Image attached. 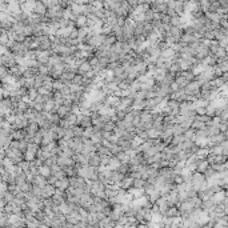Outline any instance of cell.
<instances>
[{"label": "cell", "mask_w": 228, "mask_h": 228, "mask_svg": "<svg viewBox=\"0 0 228 228\" xmlns=\"http://www.w3.org/2000/svg\"><path fill=\"white\" fill-rule=\"evenodd\" d=\"M64 84L60 82V80H56V82H52V92H55V91H59L60 92L61 90H63Z\"/></svg>", "instance_id": "obj_29"}, {"label": "cell", "mask_w": 228, "mask_h": 228, "mask_svg": "<svg viewBox=\"0 0 228 228\" xmlns=\"http://www.w3.org/2000/svg\"><path fill=\"white\" fill-rule=\"evenodd\" d=\"M17 167H19L23 172H27V171L29 170V161H27V160H21L20 163L17 164Z\"/></svg>", "instance_id": "obj_32"}, {"label": "cell", "mask_w": 228, "mask_h": 228, "mask_svg": "<svg viewBox=\"0 0 228 228\" xmlns=\"http://www.w3.org/2000/svg\"><path fill=\"white\" fill-rule=\"evenodd\" d=\"M218 67L220 68V71H222L223 73L228 72V61H220V63L218 64Z\"/></svg>", "instance_id": "obj_39"}, {"label": "cell", "mask_w": 228, "mask_h": 228, "mask_svg": "<svg viewBox=\"0 0 228 228\" xmlns=\"http://www.w3.org/2000/svg\"><path fill=\"white\" fill-rule=\"evenodd\" d=\"M183 136H184V138H186V140H191V139H192L193 136H195V131H193V130H191V128H189V130L184 131V134H183Z\"/></svg>", "instance_id": "obj_36"}, {"label": "cell", "mask_w": 228, "mask_h": 228, "mask_svg": "<svg viewBox=\"0 0 228 228\" xmlns=\"http://www.w3.org/2000/svg\"><path fill=\"white\" fill-rule=\"evenodd\" d=\"M226 199H227V191H223L222 189V191H219V192H216V193L212 195L209 200H211L215 205H218V204H222Z\"/></svg>", "instance_id": "obj_1"}, {"label": "cell", "mask_w": 228, "mask_h": 228, "mask_svg": "<svg viewBox=\"0 0 228 228\" xmlns=\"http://www.w3.org/2000/svg\"><path fill=\"white\" fill-rule=\"evenodd\" d=\"M205 128H207V126L197 120H193L192 124H191V130H193V131H200V130H205Z\"/></svg>", "instance_id": "obj_21"}, {"label": "cell", "mask_w": 228, "mask_h": 228, "mask_svg": "<svg viewBox=\"0 0 228 228\" xmlns=\"http://www.w3.org/2000/svg\"><path fill=\"white\" fill-rule=\"evenodd\" d=\"M73 21H75V28L76 29L86 28V25H87V17L84 16V15H80V16H78Z\"/></svg>", "instance_id": "obj_12"}, {"label": "cell", "mask_w": 228, "mask_h": 228, "mask_svg": "<svg viewBox=\"0 0 228 228\" xmlns=\"http://www.w3.org/2000/svg\"><path fill=\"white\" fill-rule=\"evenodd\" d=\"M219 27L224 28V29H228V19L227 17H223V19L219 21Z\"/></svg>", "instance_id": "obj_42"}, {"label": "cell", "mask_w": 228, "mask_h": 228, "mask_svg": "<svg viewBox=\"0 0 228 228\" xmlns=\"http://www.w3.org/2000/svg\"><path fill=\"white\" fill-rule=\"evenodd\" d=\"M120 65V63L117 61V63H108V65H107V69L108 71H113V69H116L117 67Z\"/></svg>", "instance_id": "obj_44"}, {"label": "cell", "mask_w": 228, "mask_h": 228, "mask_svg": "<svg viewBox=\"0 0 228 228\" xmlns=\"http://www.w3.org/2000/svg\"><path fill=\"white\" fill-rule=\"evenodd\" d=\"M88 165L92 168H100V156L96 155V152L92 153L88 159Z\"/></svg>", "instance_id": "obj_10"}, {"label": "cell", "mask_w": 228, "mask_h": 228, "mask_svg": "<svg viewBox=\"0 0 228 228\" xmlns=\"http://www.w3.org/2000/svg\"><path fill=\"white\" fill-rule=\"evenodd\" d=\"M38 73H39V75H48L50 68L47 67V65H44V64H40L38 67Z\"/></svg>", "instance_id": "obj_31"}, {"label": "cell", "mask_w": 228, "mask_h": 228, "mask_svg": "<svg viewBox=\"0 0 228 228\" xmlns=\"http://www.w3.org/2000/svg\"><path fill=\"white\" fill-rule=\"evenodd\" d=\"M38 131H39V126L36 123H28L27 128H25V132H27L28 138H34V136L38 134Z\"/></svg>", "instance_id": "obj_9"}, {"label": "cell", "mask_w": 228, "mask_h": 228, "mask_svg": "<svg viewBox=\"0 0 228 228\" xmlns=\"http://www.w3.org/2000/svg\"><path fill=\"white\" fill-rule=\"evenodd\" d=\"M147 197H148V200L151 201L152 204H155L157 200L161 197V193H160V191L159 189H153L152 192H151L149 195H147Z\"/></svg>", "instance_id": "obj_16"}, {"label": "cell", "mask_w": 228, "mask_h": 228, "mask_svg": "<svg viewBox=\"0 0 228 228\" xmlns=\"http://www.w3.org/2000/svg\"><path fill=\"white\" fill-rule=\"evenodd\" d=\"M178 216H180V212L178 207H170L167 209V212L164 214L163 218H170V219H174V218H178Z\"/></svg>", "instance_id": "obj_13"}, {"label": "cell", "mask_w": 228, "mask_h": 228, "mask_svg": "<svg viewBox=\"0 0 228 228\" xmlns=\"http://www.w3.org/2000/svg\"><path fill=\"white\" fill-rule=\"evenodd\" d=\"M8 69H7L4 65H0V79H4L7 75H8Z\"/></svg>", "instance_id": "obj_41"}, {"label": "cell", "mask_w": 228, "mask_h": 228, "mask_svg": "<svg viewBox=\"0 0 228 228\" xmlns=\"http://www.w3.org/2000/svg\"><path fill=\"white\" fill-rule=\"evenodd\" d=\"M83 79H84V76H82V75H78V73H76V75H75V78H73V80H72V84H78V86H82Z\"/></svg>", "instance_id": "obj_38"}, {"label": "cell", "mask_w": 228, "mask_h": 228, "mask_svg": "<svg viewBox=\"0 0 228 228\" xmlns=\"http://www.w3.org/2000/svg\"><path fill=\"white\" fill-rule=\"evenodd\" d=\"M68 39H69V40H78V39H79V32H78V29H76V28H73L72 31L69 32Z\"/></svg>", "instance_id": "obj_37"}, {"label": "cell", "mask_w": 228, "mask_h": 228, "mask_svg": "<svg viewBox=\"0 0 228 228\" xmlns=\"http://www.w3.org/2000/svg\"><path fill=\"white\" fill-rule=\"evenodd\" d=\"M195 155H196L197 157H200V159H207V157L209 156V148H207V147H204V148H199Z\"/></svg>", "instance_id": "obj_20"}, {"label": "cell", "mask_w": 228, "mask_h": 228, "mask_svg": "<svg viewBox=\"0 0 228 228\" xmlns=\"http://www.w3.org/2000/svg\"><path fill=\"white\" fill-rule=\"evenodd\" d=\"M172 183H174L175 186H180L184 183V179H183L182 175H174L172 176Z\"/></svg>", "instance_id": "obj_30"}, {"label": "cell", "mask_w": 228, "mask_h": 228, "mask_svg": "<svg viewBox=\"0 0 228 228\" xmlns=\"http://www.w3.org/2000/svg\"><path fill=\"white\" fill-rule=\"evenodd\" d=\"M124 178H126V176L121 175L120 172H117V171H112V174H111V178H109V180H111L113 184H119V183H120Z\"/></svg>", "instance_id": "obj_17"}, {"label": "cell", "mask_w": 228, "mask_h": 228, "mask_svg": "<svg viewBox=\"0 0 228 228\" xmlns=\"http://www.w3.org/2000/svg\"><path fill=\"white\" fill-rule=\"evenodd\" d=\"M56 113L59 115L60 119H65V117H67L69 113H71V108H67V107H64V105H59Z\"/></svg>", "instance_id": "obj_15"}, {"label": "cell", "mask_w": 228, "mask_h": 228, "mask_svg": "<svg viewBox=\"0 0 228 228\" xmlns=\"http://www.w3.org/2000/svg\"><path fill=\"white\" fill-rule=\"evenodd\" d=\"M205 131H207L208 138H212V136H216L218 134H220L218 127H207V128H205Z\"/></svg>", "instance_id": "obj_26"}, {"label": "cell", "mask_w": 228, "mask_h": 228, "mask_svg": "<svg viewBox=\"0 0 228 228\" xmlns=\"http://www.w3.org/2000/svg\"><path fill=\"white\" fill-rule=\"evenodd\" d=\"M152 20H153V12L149 9L144 13V23H151Z\"/></svg>", "instance_id": "obj_35"}, {"label": "cell", "mask_w": 228, "mask_h": 228, "mask_svg": "<svg viewBox=\"0 0 228 228\" xmlns=\"http://www.w3.org/2000/svg\"><path fill=\"white\" fill-rule=\"evenodd\" d=\"M168 35H170L171 38H174L176 43H179L180 38H182V35H183V29L180 27H171V29L168 31Z\"/></svg>", "instance_id": "obj_6"}, {"label": "cell", "mask_w": 228, "mask_h": 228, "mask_svg": "<svg viewBox=\"0 0 228 228\" xmlns=\"http://www.w3.org/2000/svg\"><path fill=\"white\" fill-rule=\"evenodd\" d=\"M90 4L95 9H101L103 8V2H90Z\"/></svg>", "instance_id": "obj_43"}, {"label": "cell", "mask_w": 228, "mask_h": 228, "mask_svg": "<svg viewBox=\"0 0 228 228\" xmlns=\"http://www.w3.org/2000/svg\"><path fill=\"white\" fill-rule=\"evenodd\" d=\"M71 130H72L73 136H75V138H82V136H83V132H84V128H83V127H80V126H73Z\"/></svg>", "instance_id": "obj_24"}, {"label": "cell", "mask_w": 228, "mask_h": 228, "mask_svg": "<svg viewBox=\"0 0 228 228\" xmlns=\"http://www.w3.org/2000/svg\"><path fill=\"white\" fill-rule=\"evenodd\" d=\"M38 95L39 96H46V95H48V94H51V91H48L47 88H44V87H40V88H38Z\"/></svg>", "instance_id": "obj_40"}, {"label": "cell", "mask_w": 228, "mask_h": 228, "mask_svg": "<svg viewBox=\"0 0 228 228\" xmlns=\"http://www.w3.org/2000/svg\"><path fill=\"white\" fill-rule=\"evenodd\" d=\"M115 128H116L115 123H112V121H108V123H105V126H104V128H103V131H105V132H111V134H112V131L115 130Z\"/></svg>", "instance_id": "obj_34"}, {"label": "cell", "mask_w": 228, "mask_h": 228, "mask_svg": "<svg viewBox=\"0 0 228 228\" xmlns=\"http://www.w3.org/2000/svg\"><path fill=\"white\" fill-rule=\"evenodd\" d=\"M116 42H117V40H116L115 36H113V35H109V36H105L104 43H103V44H105V46H108V47H112Z\"/></svg>", "instance_id": "obj_27"}, {"label": "cell", "mask_w": 228, "mask_h": 228, "mask_svg": "<svg viewBox=\"0 0 228 228\" xmlns=\"http://www.w3.org/2000/svg\"><path fill=\"white\" fill-rule=\"evenodd\" d=\"M69 187L71 188H83L86 186V180L83 178H79V176H75V178H69Z\"/></svg>", "instance_id": "obj_2"}, {"label": "cell", "mask_w": 228, "mask_h": 228, "mask_svg": "<svg viewBox=\"0 0 228 228\" xmlns=\"http://www.w3.org/2000/svg\"><path fill=\"white\" fill-rule=\"evenodd\" d=\"M192 228H201V226H199V224H195V226Z\"/></svg>", "instance_id": "obj_45"}, {"label": "cell", "mask_w": 228, "mask_h": 228, "mask_svg": "<svg viewBox=\"0 0 228 228\" xmlns=\"http://www.w3.org/2000/svg\"><path fill=\"white\" fill-rule=\"evenodd\" d=\"M55 191H56V188L53 186L47 184L44 188H42V196H40V199H50V197H52L55 195Z\"/></svg>", "instance_id": "obj_3"}, {"label": "cell", "mask_w": 228, "mask_h": 228, "mask_svg": "<svg viewBox=\"0 0 228 228\" xmlns=\"http://www.w3.org/2000/svg\"><path fill=\"white\" fill-rule=\"evenodd\" d=\"M44 109H43V112H46V113H51L53 111V107H55V101L53 100H48V101H46L44 103Z\"/></svg>", "instance_id": "obj_23"}, {"label": "cell", "mask_w": 228, "mask_h": 228, "mask_svg": "<svg viewBox=\"0 0 228 228\" xmlns=\"http://www.w3.org/2000/svg\"><path fill=\"white\" fill-rule=\"evenodd\" d=\"M117 187H119L120 189H124V191H128L131 189L132 187H134V179L131 178V176H126L121 182L117 184Z\"/></svg>", "instance_id": "obj_4"}, {"label": "cell", "mask_w": 228, "mask_h": 228, "mask_svg": "<svg viewBox=\"0 0 228 228\" xmlns=\"http://www.w3.org/2000/svg\"><path fill=\"white\" fill-rule=\"evenodd\" d=\"M32 13H36V15H39V16H46L47 8L43 6L42 2H35V7H34V9H32Z\"/></svg>", "instance_id": "obj_7"}, {"label": "cell", "mask_w": 228, "mask_h": 228, "mask_svg": "<svg viewBox=\"0 0 228 228\" xmlns=\"http://www.w3.org/2000/svg\"><path fill=\"white\" fill-rule=\"evenodd\" d=\"M80 127L83 128H88V127H92V123H91V117L90 116H83L82 115V120H80Z\"/></svg>", "instance_id": "obj_22"}, {"label": "cell", "mask_w": 228, "mask_h": 228, "mask_svg": "<svg viewBox=\"0 0 228 228\" xmlns=\"http://www.w3.org/2000/svg\"><path fill=\"white\" fill-rule=\"evenodd\" d=\"M192 121H193V119H191V117H186L184 121H182L179 126L182 127L184 131H187V130H189V128H191V124H192Z\"/></svg>", "instance_id": "obj_25"}, {"label": "cell", "mask_w": 228, "mask_h": 228, "mask_svg": "<svg viewBox=\"0 0 228 228\" xmlns=\"http://www.w3.org/2000/svg\"><path fill=\"white\" fill-rule=\"evenodd\" d=\"M38 172H39V175L42 176V178H44V179H48L50 176H51V168L50 167H46V165L39 167L38 168Z\"/></svg>", "instance_id": "obj_19"}, {"label": "cell", "mask_w": 228, "mask_h": 228, "mask_svg": "<svg viewBox=\"0 0 228 228\" xmlns=\"http://www.w3.org/2000/svg\"><path fill=\"white\" fill-rule=\"evenodd\" d=\"M209 167V163L207 161V159H203V160H200L199 163H197V165H196V174H201L203 175L205 171H207V168Z\"/></svg>", "instance_id": "obj_11"}, {"label": "cell", "mask_w": 228, "mask_h": 228, "mask_svg": "<svg viewBox=\"0 0 228 228\" xmlns=\"http://www.w3.org/2000/svg\"><path fill=\"white\" fill-rule=\"evenodd\" d=\"M32 184L38 186V187H40V188H44V187L47 186V179H44L40 175H38V176L34 178V180H32Z\"/></svg>", "instance_id": "obj_18"}, {"label": "cell", "mask_w": 228, "mask_h": 228, "mask_svg": "<svg viewBox=\"0 0 228 228\" xmlns=\"http://www.w3.org/2000/svg\"><path fill=\"white\" fill-rule=\"evenodd\" d=\"M92 135H94V127H88V128H84V132H83L82 138L91 139V136H92Z\"/></svg>", "instance_id": "obj_33"}, {"label": "cell", "mask_w": 228, "mask_h": 228, "mask_svg": "<svg viewBox=\"0 0 228 228\" xmlns=\"http://www.w3.org/2000/svg\"><path fill=\"white\" fill-rule=\"evenodd\" d=\"M200 87H201V83L199 82V80H193V82L187 84V87L183 91H184V94H192V92H195V91H199Z\"/></svg>", "instance_id": "obj_5"}, {"label": "cell", "mask_w": 228, "mask_h": 228, "mask_svg": "<svg viewBox=\"0 0 228 228\" xmlns=\"http://www.w3.org/2000/svg\"><path fill=\"white\" fill-rule=\"evenodd\" d=\"M53 187L56 189H60V191H67L69 188V182H68V178H64L61 180H56L55 182Z\"/></svg>", "instance_id": "obj_8"}, {"label": "cell", "mask_w": 228, "mask_h": 228, "mask_svg": "<svg viewBox=\"0 0 228 228\" xmlns=\"http://www.w3.org/2000/svg\"><path fill=\"white\" fill-rule=\"evenodd\" d=\"M145 186V180H142V179H136L134 180V187L132 188H136V189H143Z\"/></svg>", "instance_id": "obj_28"}, {"label": "cell", "mask_w": 228, "mask_h": 228, "mask_svg": "<svg viewBox=\"0 0 228 228\" xmlns=\"http://www.w3.org/2000/svg\"><path fill=\"white\" fill-rule=\"evenodd\" d=\"M128 193L132 196V199L136 200V199H140V197L144 196V189H136V188H131V189H128L127 191Z\"/></svg>", "instance_id": "obj_14"}]
</instances>
